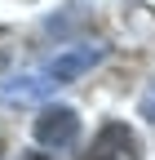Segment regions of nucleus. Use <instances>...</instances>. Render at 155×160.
Here are the masks:
<instances>
[{
    "mask_svg": "<svg viewBox=\"0 0 155 160\" xmlns=\"http://www.w3.org/2000/svg\"><path fill=\"white\" fill-rule=\"evenodd\" d=\"M5 67H9V53H5V49H0V71H5Z\"/></svg>",
    "mask_w": 155,
    "mask_h": 160,
    "instance_id": "nucleus-7",
    "label": "nucleus"
},
{
    "mask_svg": "<svg viewBox=\"0 0 155 160\" xmlns=\"http://www.w3.org/2000/svg\"><path fill=\"white\" fill-rule=\"evenodd\" d=\"M142 116H146V120H155V85L142 93Z\"/></svg>",
    "mask_w": 155,
    "mask_h": 160,
    "instance_id": "nucleus-5",
    "label": "nucleus"
},
{
    "mask_svg": "<svg viewBox=\"0 0 155 160\" xmlns=\"http://www.w3.org/2000/svg\"><path fill=\"white\" fill-rule=\"evenodd\" d=\"M22 160H49V156H45V151H27Z\"/></svg>",
    "mask_w": 155,
    "mask_h": 160,
    "instance_id": "nucleus-6",
    "label": "nucleus"
},
{
    "mask_svg": "<svg viewBox=\"0 0 155 160\" xmlns=\"http://www.w3.org/2000/svg\"><path fill=\"white\" fill-rule=\"evenodd\" d=\"M84 160H142V138H138V129H129L124 120H106Z\"/></svg>",
    "mask_w": 155,
    "mask_h": 160,
    "instance_id": "nucleus-2",
    "label": "nucleus"
},
{
    "mask_svg": "<svg viewBox=\"0 0 155 160\" xmlns=\"http://www.w3.org/2000/svg\"><path fill=\"white\" fill-rule=\"evenodd\" d=\"M75 138H80V116H75V107H62V102H49L40 107V116H35V142H45L53 151H62L71 147Z\"/></svg>",
    "mask_w": 155,
    "mask_h": 160,
    "instance_id": "nucleus-3",
    "label": "nucleus"
},
{
    "mask_svg": "<svg viewBox=\"0 0 155 160\" xmlns=\"http://www.w3.org/2000/svg\"><path fill=\"white\" fill-rule=\"evenodd\" d=\"M49 89H53V85H49L40 71H31V76H22V80H0V98H5V102H13V107L40 102Z\"/></svg>",
    "mask_w": 155,
    "mask_h": 160,
    "instance_id": "nucleus-4",
    "label": "nucleus"
},
{
    "mask_svg": "<svg viewBox=\"0 0 155 160\" xmlns=\"http://www.w3.org/2000/svg\"><path fill=\"white\" fill-rule=\"evenodd\" d=\"M102 45H67V49H58L49 62L40 67V76L49 80V85L58 89V85H71V80H80L89 67H98L102 62Z\"/></svg>",
    "mask_w": 155,
    "mask_h": 160,
    "instance_id": "nucleus-1",
    "label": "nucleus"
}]
</instances>
